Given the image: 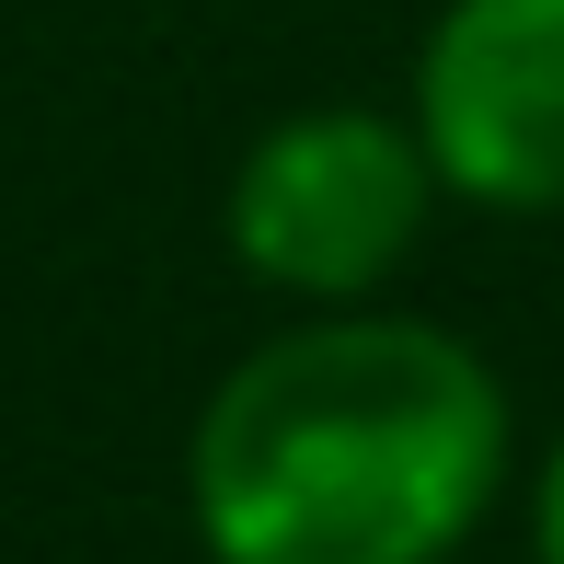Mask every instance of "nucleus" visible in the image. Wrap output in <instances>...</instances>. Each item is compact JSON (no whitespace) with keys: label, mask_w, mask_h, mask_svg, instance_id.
<instances>
[{"label":"nucleus","mask_w":564,"mask_h":564,"mask_svg":"<svg viewBox=\"0 0 564 564\" xmlns=\"http://www.w3.org/2000/svg\"><path fill=\"white\" fill-rule=\"evenodd\" d=\"M507 484V380L449 323L312 312L196 403L208 564H449Z\"/></svg>","instance_id":"f257e3e1"},{"label":"nucleus","mask_w":564,"mask_h":564,"mask_svg":"<svg viewBox=\"0 0 564 564\" xmlns=\"http://www.w3.org/2000/svg\"><path fill=\"white\" fill-rule=\"evenodd\" d=\"M426 208H438V162L415 127L369 105H312L276 116L230 173V253L289 300H369L380 276L415 253Z\"/></svg>","instance_id":"f03ea898"},{"label":"nucleus","mask_w":564,"mask_h":564,"mask_svg":"<svg viewBox=\"0 0 564 564\" xmlns=\"http://www.w3.org/2000/svg\"><path fill=\"white\" fill-rule=\"evenodd\" d=\"M415 139L438 196L496 219L564 208V0H449L415 46Z\"/></svg>","instance_id":"7ed1b4c3"},{"label":"nucleus","mask_w":564,"mask_h":564,"mask_svg":"<svg viewBox=\"0 0 564 564\" xmlns=\"http://www.w3.org/2000/svg\"><path fill=\"white\" fill-rule=\"evenodd\" d=\"M530 542H542V564H564V438L542 460V484H530Z\"/></svg>","instance_id":"20e7f679"}]
</instances>
